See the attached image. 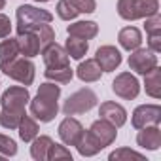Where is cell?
I'll list each match as a JSON object with an SVG mask.
<instances>
[{"label": "cell", "mask_w": 161, "mask_h": 161, "mask_svg": "<svg viewBox=\"0 0 161 161\" xmlns=\"http://www.w3.org/2000/svg\"><path fill=\"white\" fill-rule=\"evenodd\" d=\"M118 127H114L110 121L106 119H97L93 121V125L84 131V136L80 138V142L76 144L80 155H84V157H91V155H97L101 150H104L106 146H110L116 136H118Z\"/></svg>", "instance_id": "1"}, {"label": "cell", "mask_w": 161, "mask_h": 161, "mask_svg": "<svg viewBox=\"0 0 161 161\" xmlns=\"http://www.w3.org/2000/svg\"><path fill=\"white\" fill-rule=\"evenodd\" d=\"M59 97H61V87L55 82L42 84L38 87L36 97L31 101V114L42 123L51 121L59 112V103H57Z\"/></svg>", "instance_id": "2"}, {"label": "cell", "mask_w": 161, "mask_h": 161, "mask_svg": "<svg viewBox=\"0 0 161 161\" xmlns=\"http://www.w3.org/2000/svg\"><path fill=\"white\" fill-rule=\"evenodd\" d=\"M159 12V0H118V14L125 21L146 19Z\"/></svg>", "instance_id": "3"}, {"label": "cell", "mask_w": 161, "mask_h": 161, "mask_svg": "<svg viewBox=\"0 0 161 161\" xmlns=\"http://www.w3.org/2000/svg\"><path fill=\"white\" fill-rule=\"evenodd\" d=\"M53 15L47 10H40L29 4H23L17 8V34L27 32V31H34L40 25L51 23Z\"/></svg>", "instance_id": "4"}, {"label": "cell", "mask_w": 161, "mask_h": 161, "mask_svg": "<svg viewBox=\"0 0 161 161\" xmlns=\"http://www.w3.org/2000/svg\"><path fill=\"white\" fill-rule=\"evenodd\" d=\"M0 70H2L6 76H10L12 80H17V82L23 84L25 87L34 82V64L27 57H19L17 55L12 61L0 63Z\"/></svg>", "instance_id": "5"}, {"label": "cell", "mask_w": 161, "mask_h": 161, "mask_svg": "<svg viewBox=\"0 0 161 161\" xmlns=\"http://www.w3.org/2000/svg\"><path fill=\"white\" fill-rule=\"evenodd\" d=\"M97 95L93 89L89 87H84V89H78L76 93H72L64 104H63V112L66 116H76V114H84V112H89L93 106H97Z\"/></svg>", "instance_id": "6"}, {"label": "cell", "mask_w": 161, "mask_h": 161, "mask_svg": "<svg viewBox=\"0 0 161 161\" xmlns=\"http://www.w3.org/2000/svg\"><path fill=\"white\" fill-rule=\"evenodd\" d=\"M112 91L125 99V101H131V99H136L138 93H140V84L138 80L131 74V72H121L116 76V80L112 82Z\"/></svg>", "instance_id": "7"}, {"label": "cell", "mask_w": 161, "mask_h": 161, "mask_svg": "<svg viewBox=\"0 0 161 161\" xmlns=\"http://www.w3.org/2000/svg\"><path fill=\"white\" fill-rule=\"evenodd\" d=\"M153 66H157V55L150 47H136L129 55V68L135 70L136 74H146Z\"/></svg>", "instance_id": "8"}, {"label": "cell", "mask_w": 161, "mask_h": 161, "mask_svg": "<svg viewBox=\"0 0 161 161\" xmlns=\"http://www.w3.org/2000/svg\"><path fill=\"white\" fill-rule=\"evenodd\" d=\"M161 121V106L159 104H140L133 110L131 123L135 129H142L148 125H159Z\"/></svg>", "instance_id": "9"}, {"label": "cell", "mask_w": 161, "mask_h": 161, "mask_svg": "<svg viewBox=\"0 0 161 161\" xmlns=\"http://www.w3.org/2000/svg\"><path fill=\"white\" fill-rule=\"evenodd\" d=\"M31 101L29 89L21 87V86H12L2 93V99H0V104H2L4 110H15V112H25L27 103Z\"/></svg>", "instance_id": "10"}, {"label": "cell", "mask_w": 161, "mask_h": 161, "mask_svg": "<svg viewBox=\"0 0 161 161\" xmlns=\"http://www.w3.org/2000/svg\"><path fill=\"white\" fill-rule=\"evenodd\" d=\"M59 136L66 146H76L80 138L84 136V125L74 118H64L59 125Z\"/></svg>", "instance_id": "11"}, {"label": "cell", "mask_w": 161, "mask_h": 161, "mask_svg": "<svg viewBox=\"0 0 161 161\" xmlns=\"http://www.w3.org/2000/svg\"><path fill=\"white\" fill-rule=\"evenodd\" d=\"M95 61L99 63L103 72H112L121 64V53L114 46H101L95 53Z\"/></svg>", "instance_id": "12"}, {"label": "cell", "mask_w": 161, "mask_h": 161, "mask_svg": "<svg viewBox=\"0 0 161 161\" xmlns=\"http://www.w3.org/2000/svg\"><path fill=\"white\" fill-rule=\"evenodd\" d=\"M99 116H101L103 119L110 121L114 127H121V125H125V121H127V112H125V108H123L121 104H118V103H112V101H106V103L101 104Z\"/></svg>", "instance_id": "13"}, {"label": "cell", "mask_w": 161, "mask_h": 161, "mask_svg": "<svg viewBox=\"0 0 161 161\" xmlns=\"http://www.w3.org/2000/svg\"><path fill=\"white\" fill-rule=\"evenodd\" d=\"M17 46H19V55H23V57H27V59H32V57L40 55V51H42L38 34H36L34 31L21 32V34L17 36Z\"/></svg>", "instance_id": "14"}, {"label": "cell", "mask_w": 161, "mask_h": 161, "mask_svg": "<svg viewBox=\"0 0 161 161\" xmlns=\"http://www.w3.org/2000/svg\"><path fill=\"white\" fill-rule=\"evenodd\" d=\"M136 144L144 150H159L161 146V129L157 125H148L142 127L136 135Z\"/></svg>", "instance_id": "15"}, {"label": "cell", "mask_w": 161, "mask_h": 161, "mask_svg": "<svg viewBox=\"0 0 161 161\" xmlns=\"http://www.w3.org/2000/svg\"><path fill=\"white\" fill-rule=\"evenodd\" d=\"M42 57H44V63L46 66H66L68 64V53L63 46L51 42L49 46H46L42 51Z\"/></svg>", "instance_id": "16"}, {"label": "cell", "mask_w": 161, "mask_h": 161, "mask_svg": "<svg viewBox=\"0 0 161 161\" xmlns=\"http://www.w3.org/2000/svg\"><path fill=\"white\" fill-rule=\"evenodd\" d=\"M76 76L82 80V82L91 84V82H97V80H101L103 70H101V66H99V63H97L95 59H86V61H82V63L78 64Z\"/></svg>", "instance_id": "17"}, {"label": "cell", "mask_w": 161, "mask_h": 161, "mask_svg": "<svg viewBox=\"0 0 161 161\" xmlns=\"http://www.w3.org/2000/svg\"><path fill=\"white\" fill-rule=\"evenodd\" d=\"M68 36H76L82 40H91L99 34V25L95 21H76L72 25H68L66 29Z\"/></svg>", "instance_id": "18"}, {"label": "cell", "mask_w": 161, "mask_h": 161, "mask_svg": "<svg viewBox=\"0 0 161 161\" xmlns=\"http://www.w3.org/2000/svg\"><path fill=\"white\" fill-rule=\"evenodd\" d=\"M118 42H119V46H121L123 49L133 51V49L140 47V44H142V34H140V31H138L136 27H125V29L119 31Z\"/></svg>", "instance_id": "19"}, {"label": "cell", "mask_w": 161, "mask_h": 161, "mask_svg": "<svg viewBox=\"0 0 161 161\" xmlns=\"http://www.w3.org/2000/svg\"><path fill=\"white\" fill-rule=\"evenodd\" d=\"M144 87L150 97L161 99V68L159 66H153L150 72L144 74Z\"/></svg>", "instance_id": "20"}, {"label": "cell", "mask_w": 161, "mask_h": 161, "mask_svg": "<svg viewBox=\"0 0 161 161\" xmlns=\"http://www.w3.org/2000/svg\"><path fill=\"white\" fill-rule=\"evenodd\" d=\"M44 76L49 82H55V84H68L74 76V70L70 68V64H66V66H46Z\"/></svg>", "instance_id": "21"}, {"label": "cell", "mask_w": 161, "mask_h": 161, "mask_svg": "<svg viewBox=\"0 0 161 161\" xmlns=\"http://www.w3.org/2000/svg\"><path fill=\"white\" fill-rule=\"evenodd\" d=\"M17 131H19V138L23 140V142H32L36 136H38V123L31 118V116H23L21 118V121H19V127H17Z\"/></svg>", "instance_id": "22"}, {"label": "cell", "mask_w": 161, "mask_h": 161, "mask_svg": "<svg viewBox=\"0 0 161 161\" xmlns=\"http://www.w3.org/2000/svg\"><path fill=\"white\" fill-rule=\"evenodd\" d=\"M51 144H53V140H51L47 135L36 136V138L32 140V146H31V155H32V159H36V161H46Z\"/></svg>", "instance_id": "23"}, {"label": "cell", "mask_w": 161, "mask_h": 161, "mask_svg": "<svg viewBox=\"0 0 161 161\" xmlns=\"http://www.w3.org/2000/svg\"><path fill=\"white\" fill-rule=\"evenodd\" d=\"M64 49H66V53H68V57H72V59H82L86 53H87V49H89V44H87V40H82V38H76V36H68V40H66V44H64Z\"/></svg>", "instance_id": "24"}, {"label": "cell", "mask_w": 161, "mask_h": 161, "mask_svg": "<svg viewBox=\"0 0 161 161\" xmlns=\"http://www.w3.org/2000/svg\"><path fill=\"white\" fill-rule=\"evenodd\" d=\"M17 55H19L17 38H10V40H2V42H0V63L12 61Z\"/></svg>", "instance_id": "25"}, {"label": "cell", "mask_w": 161, "mask_h": 161, "mask_svg": "<svg viewBox=\"0 0 161 161\" xmlns=\"http://www.w3.org/2000/svg\"><path fill=\"white\" fill-rule=\"evenodd\" d=\"M23 116H25V112H15V110H4L2 108V112H0V125L4 129L14 131V129L19 127V121H21Z\"/></svg>", "instance_id": "26"}, {"label": "cell", "mask_w": 161, "mask_h": 161, "mask_svg": "<svg viewBox=\"0 0 161 161\" xmlns=\"http://www.w3.org/2000/svg\"><path fill=\"white\" fill-rule=\"evenodd\" d=\"M57 15L63 21H72L80 15V12L76 10V6L70 2V0H59L57 2Z\"/></svg>", "instance_id": "27"}, {"label": "cell", "mask_w": 161, "mask_h": 161, "mask_svg": "<svg viewBox=\"0 0 161 161\" xmlns=\"http://www.w3.org/2000/svg\"><path fill=\"white\" fill-rule=\"evenodd\" d=\"M110 161H123V159H136V161H144L146 157L131 148H119V150H114L110 155H108Z\"/></svg>", "instance_id": "28"}, {"label": "cell", "mask_w": 161, "mask_h": 161, "mask_svg": "<svg viewBox=\"0 0 161 161\" xmlns=\"http://www.w3.org/2000/svg\"><path fill=\"white\" fill-rule=\"evenodd\" d=\"M34 32L38 34V40H40V47H42V49H44L46 46H49L51 42H55V31L51 29V25H49V23L36 27V29H34Z\"/></svg>", "instance_id": "29"}, {"label": "cell", "mask_w": 161, "mask_h": 161, "mask_svg": "<svg viewBox=\"0 0 161 161\" xmlns=\"http://www.w3.org/2000/svg\"><path fill=\"white\" fill-rule=\"evenodd\" d=\"M47 159H49V161H57V159H72V153H70V150H66L64 146L53 142L51 148H49V152H47Z\"/></svg>", "instance_id": "30"}, {"label": "cell", "mask_w": 161, "mask_h": 161, "mask_svg": "<svg viewBox=\"0 0 161 161\" xmlns=\"http://www.w3.org/2000/svg\"><path fill=\"white\" fill-rule=\"evenodd\" d=\"M0 153H2V155H8V157L15 155V153H17V144H15V140L10 138V136H6V135H0Z\"/></svg>", "instance_id": "31"}, {"label": "cell", "mask_w": 161, "mask_h": 161, "mask_svg": "<svg viewBox=\"0 0 161 161\" xmlns=\"http://www.w3.org/2000/svg\"><path fill=\"white\" fill-rule=\"evenodd\" d=\"M146 34H159L161 32V17H159V12L146 17Z\"/></svg>", "instance_id": "32"}, {"label": "cell", "mask_w": 161, "mask_h": 161, "mask_svg": "<svg viewBox=\"0 0 161 161\" xmlns=\"http://www.w3.org/2000/svg\"><path fill=\"white\" fill-rule=\"evenodd\" d=\"M70 2L76 6V10L80 14H93L95 8H97V2L95 0H70Z\"/></svg>", "instance_id": "33"}, {"label": "cell", "mask_w": 161, "mask_h": 161, "mask_svg": "<svg viewBox=\"0 0 161 161\" xmlns=\"http://www.w3.org/2000/svg\"><path fill=\"white\" fill-rule=\"evenodd\" d=\"M12 32V21L8 15L0 14V38H8Z\"/></svg>", "instance_id": "34"}, {"label": "cell", "mask_w": 161, "mask_h": 161, "mask_svg": "<svg viewBox=\"0 0 161 161\" xmlns=\"http://www.w3.org/2000/svg\"><path fill=\"white\" fill-rule=\"evenodd\" d=\"M148 47L155 53L161 51V32L159 34H148Z\"/></svg>", "instance_id": "35"}, {"label": "cell", "mask_w": 161, "mask_h": 161, "mask_svg": "<svg viewBox=\"0 0 161 161\" xmlns=\"http://www.w3.org/2000/svg\"><path fill=\"white\" fill-rule=\"evenodd\" d=\"M4 6H6V0H0V10H4Z\"/></svg>", "instance_id": "36"}, {"label": "cell", "mask_w": 161, "mask_h": 161, "mask_svg": "<svg viewBox=\"0 0 161 161\" xmlns=\"http://www.w3.org/2000/svg\"><path fill=\"white\" fill-rule=\"evenodd\" d=\"M34 2H49V0H34Z\"/></svg>", "instance_id": "37"}]
</instances>
